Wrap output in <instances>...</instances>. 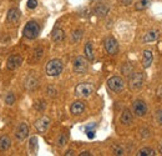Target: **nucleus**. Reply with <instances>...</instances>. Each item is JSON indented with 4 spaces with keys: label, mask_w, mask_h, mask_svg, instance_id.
Segmentation results:
<instances>
[{
    "label": "nucleus",
    "mask_w": 162,
    "mask_h": 156,
    "mask_svg": "<svg viewBox=\"0 0 162 156\" xmlns=\"http://www.w3.org/2000/svg\"><path fill=\"white\" fill-rule=\"evenodd\" d=\"M65 155H66V156H72V155H75V152H74L72 150H69V151H66Z\"/></svg>",
    "instance_id": "nucleus-38"
},
{
    "label": "nucleus",
    "mask_w": 162,
    "mask_h": 156,
    "mask_svg": "<svg viewBox=\"0 0 162 156\" xmlns=\"http://www.w3.org/2000/svg\"><path fill=\"white\" fill-rule=\"evenodd\" d=\"M89 69V60L83 57V56H77L74 60V71L76 74H85Z\"/></svg>",
    "instance_id": "nucleus-5"
},
{
    "label": "nucleus",
    "mask_w": 162,
    "mask_h": 156,
    "mask_svg": "<svg viewBox=\"0 0 162 156\" xmlns=\"http://www.w3.org/2000/svg\"><path fill=\"white\" fill-rule=\"evenodd\" d=\"M132 120H133V116H132L131 111L127 110V109H125L122 111V114H121V117H120L121 124L122 125H130V124H132Z\"/></svg>",
    "instance_id": "nucleus-18"
},
{
    "label": "nucleus",
    "mask_w": 162,
    "mask_h": 156,
    "mask_svg": "<svg viewBox=\"0 0 162 156\" xmlns=\"http://www.w3.org/2000/svg\"><path fill=\"white\" fill-rule=\"evenodd\" d=\"M15 136H16V139L19 141H24L29 136V126H28L26 122H21L18 126V129L15 131Z\"/></svg>",
    "instance_id": "nucleus-10"
},
{
    "label": "nucleus",
    "mask_w": 162,
    "mask_h": 156,
    "mask_svg": "<svg viewBox=\"0 0 162 156\" xmlns=\"http://www.w3.org/2000/svg\"><path fill=\"white\" fill-rule=\"evenodd\" d=\"M21 64H23V57L20 55H11V56H9V59L7 61V67H8V70L14 71V70L19 69L21 66Z\"/></svg>",
    "instance_id": "nucleus-9"
},
{
    "label": "nucleus",
    "mask_w": 162,
    "mask_h": 156,
    "mask_svg": "<svg viewBox=\"0 0 162 156\" xmlns=\"http://www.w3.org/2000/svg\"><path fill=\"white\" fill-rule=\"evenodd\" d=\"M128 86L132 91H138L143 86V74L142 72H131L128 77Z\"/></svg>",
    "instance_id": "nucleus-2"
},
{
    "label": "nucleus",
    "mask_w": 162,
    "mask_h": 156,
    "mask_svg": "<svg viewBox=\"0 0 162 156\" xmlns=\"http://www.w3.org/2000/svg\"><path fill=\"white\" fill-rule=\"evenodd\" d=\"M66 142H67V136H66L65 134H61V135L59 136V139H57V146H59V147H62V146L66 145Z\"/></svg>",
    "instance_id": "nucleus-27"
},
{
    "label": "nucleus",
    "mask_w": 162,
    "mask_h": 156,
    "mask_svg": "<svg viewBox=\"0 0 162 156\" xmlns=\"http://www.w3.org/2000/svg\"><path fill=\"white\" fill-rule=\"evenodd\" d=\"M23 34L25 38L33 40V39H36L40 34V26L36 21H29L26 23V25L24 26V30H23Z\"/></svg>",
    "instance_id": "nucleus-1"
},
{
    "label": "nucleus",
    "mask_w": 162,
    "mask_h": 156,
    "mask_svg": "<svg viewBox=\"0 0 162 156\" xmlns=\"http://www.w3.org/2000/svg\"><path fill=\"white\" fill-rule=\"evenodd\" d=\"M26 5H28L29 9H35L38 7V2H36V0H28Z\"/></svg>",
    "instance_id": "nucleus-32"
},
{
    "label": "nucleus",
    "mask_w": 162,
    "mask_h": 156,
    "mask_svg": "<svg viewBox=\"0 0 162 156\" xmlns=\"http://www.w3.org/2000/svg\"><path fill=\"white\" fill-rule=\"evenodd\" d=\"M62 71V61L59 59H52L46 64V74L51 77L59 76Z\"/></svg>",
    "instance_id": "nucleus-3"
},
{
    "label": "nucleus",
    "mask_w": 162,
    "mask_h": 156,
    "mask_svg": "<svg viewBox=\"0 0 162 156\" xmlns=\"http://www.w3.org/2000/svg\"><path fill=\"white\" fill-rule=\"evenodd\" d=\"M84 110H85V103H83V101H75V103H72V105L70 108L71 114L75 116L81 115L84 112Z\"/></svg>",
    "instance_id": "nucleus-14"
},
{
    "label": "nucleus",
    "mask_w": 162,
    "mask_h": 156,
    "mask_svg": "<svg viewBox=\"0 0 162 156\" xmlns=\"http://www.w3.org/2000/svg\"><path fill=\"white\" fill-rule=\"evenodd\" d=\"M107 86L114 93H121L125 88V83L120 76H112L107 80Z\"/></svg>",
    "instance_id": "nucleus-6"
},
{
    "label": "nucleus",
    "mask_w": 162,
    "mask_h": 156,
    "mask_svg": "<svg viewBox=\"0 0 162 156\" xmlns=\"http://www.w3.org/2000/svg\"><path fill=\"white\" fill-rule=\"evenodd\" d=\"M152 60H153L152 51H151V50H145V51H143V57H142V66H143L145 69L150 67L151 64H152Z\"/></svg>",
    "instance_id": "nucleus-17"
},
{
    "label": "nucleus",
    "mask_w": 162,
    "mask_h": 156,
    "mask_svg": "<svg viewBox=\"0 0 162 156\" xmlns=\"http://www.w3.org/2000/svg\"><path fill=\"white\" fill-rule=\"evenodd\" d=\"M34 108H35L36 110H39V111H44V110L46 109V103H45V101H43V100L36 101V103L34 104Z\"/></svg>",
    "instance_id": "nucleus-28"
},
{
    "label": "nucleus",
    "mask_w": 162,
    "mask_h": 156,
    "mask_svg": "<svg viewBox=\"0 0 162 156\" xmlns=\"http://www.w3.org/2000/svg\"><path fill=\"white\" fill-rule=\"evenodd\" d=\"M160 151H161V152H162V142H161V144H160Z\"/></svg>",
    "instance_id": "nucleus-39"
},
{
    "label": "nucleus",
    "mask_w": 162,
    "mask_h": 156,
    "mask_svg": "<svg viewBox=\"0 0 162 156\" xmlns=\"http://www.w3.org/2000/svg\"><path fill=\"white\" fill-rule=\"evenodd\" d=\"M137 155H138V156H155L156 152H155V150H152V149H150V147H143V149H141V150L137 152Z\"/></svg>",
    "instance_id": "nucleus-23"
},
{
    "label": "nucleus",
    "mask_w": 162,
    "mask_h": 156,
    "mask_svg": "<svg viewBox=\"0 0 162 156\" xmlns=\"http://www.w3.org/2000/svg\"><path fill=\"white\" fill-rule=\"evenodd\" d=\"M81 39H83V30H75V31L72 33V35H71V41H72L74 44H76V43H79Z\"/></svg>",
    "instance_id": "nucleus-24"
},
{
    "label": "nucleus",
    "mask_w": 162,
    "mask_h": 156,
    "mask_svg": "<svg viewBox=\"0 0 162 156\" xmlns=\"http://www.w3.org/2000/svg\"><path fill=\"white\" fill-rule=\"evenodd\" d=\"M104 46H105V50L107 51V54H110V55H116L117 51H119V44H117V41H116L114 38H111V36L105 39Z\"/></svg>",
    "instance_id": "nucleus-8"
},
{
    "label": "nucleus",
    "mask_w": 162,
    "mask_h": 156,
    "mask_svg": "<svg viewBox=\"0 0 162 156\" xmlns=\"http://www.w3.org/2000/svg\"><path fill=\"white\" fill-rule=\"evenodd\" d=\"M4 101H5V104L9 105V106L14 105V104H15V95H14L13 93H8V94L5 95V98H4Z\"/></svg>",
    "instance_id": "nucleus-25"
},
{
    "label": "nucleus",
    "mask_w": 162,
    "mask_h": 156,
    "mask_svg": "<svg viewBox=\"0 0 162 156\" xmlns=\"http://www.w3.org/2000/svg\"><path fill=\"white\" fill-rule=\"evenodd\" d=\"M132 110H133V114L136 116L142 117L147 112V105L143 100H135L133 104H132Z\"/></svg>",
    "instance_id": "nucleus-7"
},
{
    "label": "nucleus",
    "mask_w": 162,
    "mask_h": 156,
    "mask_svg": "<svg viewBox=\"0 0 162 156\" xmlns=\"http://www.w3.org/2000/svg\"><path fill=\"white\" fill-rule=\"evenodd\" d=\"M51 38L55 43H62L65 40V31L60 28H56L52 30V34H51Z\"/></svg>",
    "instance_id": "nucleus-15"
},
{
    "label": "nucleus",
    "mask_w": 162,
    "mask_h": 156,
    "mask_svg": "<svg viewBox=\"0 0 162 156\" xmlns=\"http://www.w3.org/2000/svg\"><path fill=\"white\" fill-rule=\"evenodd\" d=\"M88 137H89V139H94V137H95V132L88 130Z\"/></svg>",
    "instance_id": "nucleus-35"
},
{
    "label": "nucleus",
    "mask_w": 162,
    "mask_h": 156,
    "mask_svg": "<svg viewBox=\"0 0 162 156\" xmlns=\"http://www.w3.org/2000/svg\"><path fill=\"white\" fill-rule=\"evenodd\" d=\"M122 72L126 74V75H130V74L132 72V66L128 65V64H125V65L122 66Z\"/></svg>",
    "instance_id": "nucleus-31"
},
{
    "label": "nucleus",
    "mask_w": 162,
    "mask_h": 156,
    "mask_svg": "<svg viewBox=\"0 0 162 156\" xmlns=\"http://www.w3.org/2000/svg\"><path fill=\"white\" fill-rule=\"evenodd\" d=\"M156 121L160 124V125H162V110H158V111H156Z\"/></svg>",
    "instance_id": "nucleus-33"
},
{
    "label": "nucleus",
    "mask_w": 162,
    "mask_h": 156,
    "mask_svg": "<svg viewBox=\"0 0 162 156\" xmlns=\"http://www.w3.org/2000/svg\"><path fill=\"white\" fill-rule=\"evenodd\" d=\"M43 55H44V50H43L41 48L35 49V50L31 53L30 57H29V62H30V64H35V62L40 61L41 57H43Z\"/></svg>",
    "instance_id": "nucleus-16"
},
{
    "label": "nucleus",
    "mask_w": 162,
    "mask_h": 156,
    "mask_svg": "<svg viewBox=\"0 0 162 156\" xmlns=\"http://www.w3.org/2000/svg\"><path fill=\"white\" fill-rule=\"evenodd\" d=\"M85 56H86V59H88L89 61L94 60V57H95L94 50H92V44H91L90 41L86 43V45H85Z\"/></svg>",
    "instance_id": "nucleus-22"
},
{
    "label": "nucleus",
    "mask_w": 162,
    "mask_h": 156,
    "mask_svg": "<svg viewBox=\"0 0 162 156\" xmlns=\"http://www.w3.org/2000/svg\"><path fill=\"white\" fill-rule=\"evenodd\" d=\"M47 94H49L51 98H54V96H56V90H55L52 86H50V88H47Z\"/></svg>",
    "instance_id": "nucleus-34"
},
{
    "label": "nucleus",
    "mask_w": 162,
    "mask_h": 156,
    "mask_svg": "<svg viewBox=\"0 0 162 156\" xmlns=\"http://www.w3.org/2000/svg\"><path fill=\"white\" fill-rule=\"evenodd\" d=\"M121 2H122V4H124V5H128V4H131V3H132V0H121Z\"/></svg>",
    "instance_id": "nucleus-37"
},
{
    "label": "nucleus",
    "mask_w": 162,
    "mask_h": 156,
    "mask_svg": "<svg viewBox=\"0 0 162 156\" xmlns=\"http://www.w3.org/2000/svg\"><path fill=\"white\" fill-rule=\"evenodd\" d=\"M80 156H90L91 154L89 152V151H83V152H81V154H79Z\"/></svg>",
    "instance_id": "nucleus-36"
},
{
    "label": "nucleus",
    "mask_w": 162,
    "mask_h": 156,
    "mask_svg": "<svg viewBox=\"0 0 162 156\" xmlns=\"http://www.w3.org/2000/svg\"><path fill=\"white\" fill-rule=\"evenodd\" d=\"M114 154L117 155V156H122V155H125V150L120 145H115L114 146Z\"/></svg>",
    "instance_id": "nucleus-30"
},
{
    "label": "nucleus",
    "mask_w": 162,
    "mask_h": 156,
    "mask_svg": "<svg viewBox=\"0 0 162 156\" xmlns=\"http://www.w3.org/2000/svg\"><path fill=\"white\" fill-rule=\"evenodd\" d=\"M94 93V86L90 83H81L75 88V95L77 98H89Z\"/></svg>",
    "instance_id": "nucleus-4"
},
{
    "label": "nucleus",
    "mask_w": 162,
    "mask_h": 156,
    "mask_svg": "<svg viewBox=\"0 0 162 156\" xmlns=\"http://www.w3.org/2000/svg\"><path fill=\"white\" fill-rule=\"evenodd\" d=\"M11 146V140L8 135H3L0 136V151L4 152L7 150H9V147Z\"/></svg>",
    "instance_id": "nucleus-19"
},
{
    "label": "nucleus",
    "mask_w": 162,
    "mask_h": 156,
    "mask_svg": "<svg viewBox=\"0 0 162 156\" xmlns=\"http://www.w3.org/2000/svg\"><path fill=\"white\" fill-rule=\"evenodd\" d=\"M20 20V11L16 8H11L7 14V21L9 24H18Z\"/></svg>",
    "instance_id": "nucleus-11"
},
{
    "label": "nucleus",
    "mask_w": 162,
    "mask_h": 156,
    "mask_svg": "<svg viewBox=\"0 0 162 156\" xmlns=\"http://www.w3.org/2000/svg\"><path fill=\"white\" fill-rule=\"evenodd\" d=\"M36 147H38V139H36L35 136H33V137L30 139V150H31L33 152H35V151H36Z\"/></svg>",
    "instance_id": "nucleus-29"
},
{
    "label": "nucleus",
    "mask_w": 162,
    "mask_h": 156,
    "mask_svg": "<svg viewBox=\"0 0 162 156\" xmlns=\"http://www.w3.org/2000/svg\"><path fill=\"white\" fill-rule=\"evenodd\" d=\"M150 5V0H140V2L135 5L136 10H145L146 8H148Z\"/></svg>",
    "instance_id": "nucleus-26"
},
{
    "label": "nucleus",
    "mask_w": 162,
    "mask_h": 156,
    "mask_svg": "<svg viewBox=\"0 0 162 156\" xmlns=\"http://www.w3.org/2000/svg\"><path fill=\"white\" fill-rule=\"evenodd\" d=\"M38 86H39V80L36 79L35 76H33V75L28 76L26 79L24 80V88H25L26 90H29V91L35 90Z\"/></svg>",
    "instance_id": "nucleus-13"
},
{
    "label": "nucleus",
    "mask_w": 162,
    "mask_h": 156,
    "mask_svg": "<svg viewBox=\"0 0 162 156\" xmlns=\"http://www.w3.org/2000/svg\"><path fill=\"white\" fill-rule=\"evenodd\" d=\"M157 38H158V31L157 30H151V31H148V33L145 34L143 41L145 43H151V41H155Z\"/></svg>",
    "instance_id": "nucleus-21"
},
{
    "label": "nucleus",
    "mask_w": 162,
    "mask_h": 156,
    "mask_svg": "<svg viewBox=\"0 0 162 156\" xmlns=\"http://www.w3.org/2000/svg\"><path fill=\"white\" fill-rule=\"evenodd\" d=\"M109 13V7L105 5V4H99L95 9H94V14L102 18V16H106V14Z\"/></svg>",
    "instance_id": "nucleus-20"
},
{
    "label": "nucleus",
    "mask_w": 162,
    "mask_h": 156,
    "mask_svg": "<svg viewBox=\"0 0 162 156\" xmlns=\"http://www.w3.org/2000/svg\"><path fill=\"white\" fill-rule=\"evenodd\" d=\"M50 126V119L47 116H43L35 121V127L39 132H45Z\"/></svg>",
    "instance_id": "nucleus-12"
}]
</instances>
